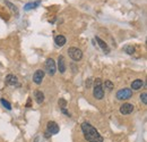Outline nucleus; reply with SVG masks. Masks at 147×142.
Masks as SVG:
<instances>
[{
	"instance_id": "f257e3e1",
	"label": "nucleus",
	"mask_w": 147,
	"mask_h": 142,
	"mask_svg": "<svg viewBox=\"0 0 147 142\" xmlns=\"http://www.w3.org/2000/svg\"><path fill=\"white\" fill-rule=\"evenodd\" d=\"M82 131L84 133L85 139L88 142H103V138L101 137V134L90 123H86V122L83 123L82 124Z\"/></svg>"
},
{
	"instance_id": "f03ea898",
	"label": "nucleus",
	"mask_w": 147,
	"mask_h": 142,
	"mask_svg": "<svg viewBox=\"0 0 147 142\" xmlns=\"http://www.w3.org/2000/svg\"><path fill=\"white\" fill-rule=\"evenodd\" d=\"M93 96L94 98H96L97 100L103 99L104 97V90L102 87V81L101 79H96L94 82V90H93Z\"/></svg>"
},
{
	"instance_id": "7ed1b4c3",
	"label": "nucleus",
	"mask_w": 147,
	"mask_h": 142,
	"mask_svg": "<svg viewBox=\"0 0 147 142\" xmlns=\"http://www.w3.org/2000/svg\"><path fill=\"white\" fill-rule=\"evenodd\" d=\"M68 53H69V57H70L71 59H74V60H76V61H78V60H80V59L83 58V53H82V50L78 49V48H75V47L69 48V49H68Z\"/></svg>"
},
{
	"instance_id": "20e7f679",
	"label": "nucleus",
	"mask_w": 147,
	"mask_h": 142,
	"mask_svg": "<svg viewBox=\"0 0 147 142\" xmlns=\"http://www.w3.org/2000/svg\"><path fill=\"white\" fill-rule=\"evenodd\" d=\"M131 96H132V91L131 89H127V88L119 90L117 92V98L119 100H127L129 98H131Z\"/></svg>"
},
{
	"instance_id": "39448f33",
	"label": "nucleus",
	"mask_w": 147,
	"mask_h": 142,
	"mask_svg": "<svg viewBox=\"0 0 147 142\" xmlns=\"http://www.w3.org/2000/svg\"><path fill=\"white\" fill-rule=\"evenodd\" d=\"M45 70L49 75H55V63L52 58H48L45 61Z\"/></svg>"
},
{
	"instance_id": "423d86ee",
	"label": "nucleus",
	"mask_w": 147,
	"mask_h": 142,
	"mask_svg": "<svg viewBox=\"0 0 147 142\" xmlns=\"http://www.w3.org/2000/svg\"><path fill=\"white\" fill-rule=\"evenodd\" d=\"M6 84L7 85H13V87H20L17 77L15 75H13V74H9V75L6 76Z\"/></svg>"
},
{
	"instance_id": "0eeeda50",
	"label": "nucleus",
	"mask_w": 147,
	"mask_h": 142,
	"mask_svg": "<svg viewBox=\"0 0 147 142\" xmlns=\"http://www.w3.org/2000/svg\"><path fill=\"white\" fill-rule=\"evenodd\" d=\"M44 71H42V70H37L34 74H33V81H34V83H36V84H41L42 83V80H43V77H44Z\"/></svg>"
},
{
	"instance_id": "6e6552de",
	"label": "nucleus",
	"mask_w": 147,
	"mask_h": 142,
	"mask_svg": "<svg viewBox=\"0 0 147 142\" xmlns=\"http://www.w3.org/2000/svg\"><path fill=\"white\" fill-rule=\"evenodd\" d=\"M134 111V106L131 104H123L122 106L120 107V113L123 115H128L131 114Z\"/></svg>"
},
{
	"instance_id": "1a4fd4ad",
	"label": "nucleus",
	"mask_w": 147,
	"mask_h": 142,
	"mask_svg": "<svg viewBox=\"0 0 147 142\" xmlns=\"http://www.w3.org/2000/svg\"><path fill=\"white\" fill-rule=\"evenodd\" d=\"M47 127H48V132L50 134H57L59 132V126L55 122H49Z\"/></svg>"
},
{
	"instance_id": "9d476101",
	"label": "nucleus",
	"mask_w": 147,
	"mask_h": 142,
	"mask_svg": "<svg viewBox=\"0 0 147 142\" xmlns=\"http://www.w3.org/2000/svg\"><path fill=\"white\" fill-rule=\"evenodd\" d=\"M58 68H59L60 73H65L66 72V63H65L63 56H59V58H58Z\"/></svg>"
},
{
	"instance_id": "9b49d317",
	"label": "nucleus",
	"mask_w": 147,
	"mask_h": 142,
	"mask_svg": "<svg viewBox=\"0 0 147 142\" xmlns=\"http://www.w3.org/2000/svg\"><path fill=\"white\" fill-rule=\"evenodd\" d=\"M95 40H96V41L98 42V46H100V47L102 48V50H103V51H105V53H110V49H109L108 44H107V43H105V42H104V41H103L102 39H100L98 36H96V38H95Z\"/></svg>"
},
{
	"instance_id": "f8f14e48",
	"label": "nucleus",
	"mask_w": 147,
	"mask_h": 142,
	"mask_svg": "<svg viewBox=\"0 0 147 142\" xmlns=\"http://www.w3.org/2000/svg\"><path fill=\"white\" fill-rule=\"evenodd\" d=\"M144 85V82H143V80H135L132 83H131V89L132 90H139L142 89V87Z\"/></svg>"
},
{
	"instance_id": "ddd939ff",
	"label": "nucleus",
	"mask_w": 147,
	"mask_h": 142,
	"mask_svg": "<svg viewBox=\"0 0 147 142\" xmlns=\"http://www.w3.org/2000/svg\"><path fill=\"white\" fill-rule=\"evenodd\" d=\"M55 44H57L58 47H62V46H65V43H66V38L63 36H55Z\"/></svg>"
},
{
	"instance_id": "4468645a",
	"label": "nucleus",
	"mask_w": 147,
	"mask_h": 142,
	"mask_svg": "<svg viewBox=\"0 0 147 142\" xmlns=\"http://www.w3.org/2000/svg\"><path fill=\"white\" fill-rule=\"evenodd\" d=\"M34 97H35V100H36L37 104H42L43 100H44V94H43L41 91H35Z\"/></svg>"
},
{
	"instance_id": "2eb2a0df",
	"label": "nucleus",
	"mask_w": 147,
	"mask_h": 142,
	"mask_svg": "<svg viewBox=\"0 0 147 142\" xmlns=\"http://www.w3.org/2000/svg\"><path fill=\"white\" fill-rule=\"evenodd\" d=\"M40 5V1H36V2H30V3H26L25 5V7H24V9L25 10H30V9H32V8H35L36 6Z\"/></svg>"
},
{
	"instance_id": "dca6fc26",
	"label": "nucleus",
	"mask_w": 147,
	"mask_h": 142,
	"mask_svg": "<svg viewBox=\"0 0 147 142\" xmlns=\"http://www.w3.org/2000/svg\"><path fill=\"white\" fill-rule=\"evenodd\" d=\"M0 102L2 104V106L5 107V108H7L8 110H10V109H11V105H10V104H9V102H8L7 100H5L3 98H2L1 100H0Z\"/></svg>"
},
{
	"instance_id": "f3484780",
	"label": "nucleus",
	"mask_w": 147,
	"mask_h": 142,
	"mask_svg": "<svg viewBox=\"0 0 147 142\" xmlns=\"http://www.w3.org/2000/svg\"><path fill=\"white\" fill-rule=\"evenodd\" d=\"M125 51L127 53H129V55H132V53H135V48L132 46H126L125 47Z\"/></svg>"
},
{
	"instance_id": "a211bd4d",
	"label": "nucleus",
	"mask_w": 147,
	"mask_h": 142,
	"mask_svg": "<svg viewBox=\"0 0 147 142\" xmlns=\"http://www.w3.org/2000/svg\"><path fill=\"white\" fill-rule=\"evenodd\" d=\"M104 87H105V89H109V90H112L113 89V83L111 82V81H109V80H107L105 82H104Z\"/></svg>"
},
{
	"instance_id": "6ab92c4d",
	"label": "nucleus",
	"mask_w": 147,
	"mask_h": 142,
	"mask_svg": "<svg viewBox=\"0 0 147 142\" xmlns=\"http://www.w3.org/2000/svg\"><path fill=\"white\" fill-rule=\"evenodd\" d=\"M58 104H59V106H60L61 109H63V108H66V107H67V101H66L65 99H62V98L58 101Z\"/></svg>"
},
{
	"instance_id": "aec40b11",
	"label": "nucleus",
	"mask_w": 147,
	"mask_h": 142,
	"mask_svg": "<svg viewBox=\"0 0 147 142\" xmlns=\"http://www.w3.org/2000/svg\"><path fill=\"white\" fill-rule=\"evenodd\" d=\"M140 99H142V101H143L144 104H147V94H146V92H144V93H142V94H140Z\"/></svg>"
},
{
	"instance_id": "412c9836",
	"label": "nucleus",
	"mask_w": 147,
	"mask_h": 142,
	"mask_svg": "<svg viewBox=\"0 0 147 142\" xmlns=\"http://www.w3.org/2000/svg\"><path fill=\"white\" fill-rule=\"evenodd\" d=\"M44 134H45V135H44V137H45V138H49V137H50V135H51V134H50V133H49V132H45V133H44Z\"/></svg>"
}]
</instances>
